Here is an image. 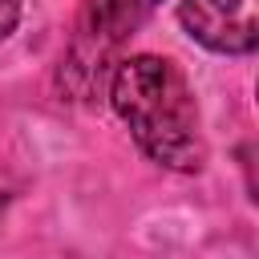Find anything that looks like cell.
<instances>
[{"mask_svg":"<svg viewBox=\"0 0 259 259\" xmlns=\"http://www.w3.org/2000/svg\"><path fill=\"white\" fill-rule=\"evenodd\" d=\"M20 24V0H0V45L16 32Z\"/></svg>","mask_w":259,"mask_h":259,"instance_id":"obj_4","label":"cell"},{"mask_svg":"<svg viewBox=\"0 0 259 259\" xmlns=\"http://www.w3.org/2000/svg\"><path fill=\"white\" fill-rule=\"evenodd\" d=\"M182 32L219 57H247L259 49V0H178Z\"/></svg>","mask_w":259,"mask_h":259,"instance_id":"obj_3","label":"cell"},{"mask_svg":"<svg viewBox=\"0 0 259 259\" xmlns=\"http://www.w3.org/2000/svg\"><path fill=\"white\" fill-rule=\"evenodd\" d=\"M105 97L150 162L178 174L202 170L206 146L198 130V101L186 73L170 57H121L105 81Z\"/></svg>","mask_w":259,"mask_h":259,"instance_id":"obj_1","label":"cell"},{"mask_svg":"<svg viewBox=\"0 0 259 259\" xmlns=\"http://www.w3.org/2000/svg\"><path fill=\"white\" fill-rule=\"evenodd\" d=\"M154 8L158 0H85L57 65V93L65 101H97L113 65L121 61V45Z\"/></svg>","mask_w":259,"mask_h":259,"instance_id":"obj_2","label":"cell"}]
</instances>
